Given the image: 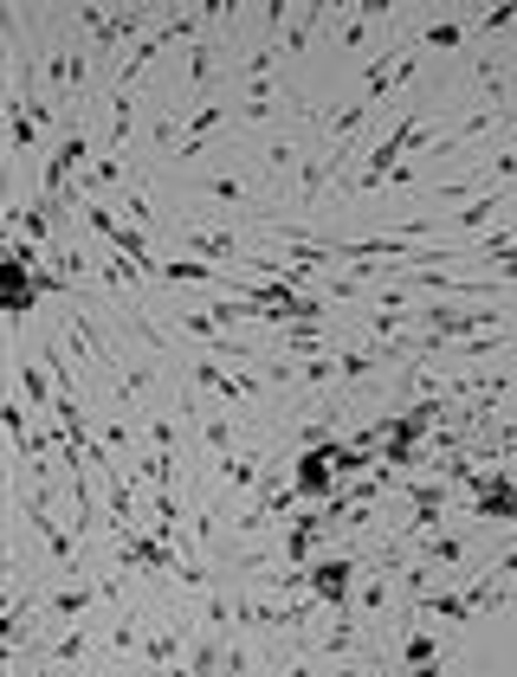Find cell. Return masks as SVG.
Masks as SVG:
<instances>
[{
    "label": "cell",
    "instance_id": "1",
    "mask_svg": "<svg viewBox=\"0 0 517 677\" xmlns=\"http://www.w3.org/2000/svg\"><path fill=\"white\" fill-rule=\"evenodd\" d=\"M337 484H343V472H337V439L304 432V446H297V459H292L297 503H304V510H324V503L337 497Z\"/></svg>",
    "mask_w": 517,
    "mask_h": 677
},
{
    "label": "cell",
    "instance_id": "2",
    "mask_svg": "<svg viewBox=\"0 0 517 677\" xmlns=\"http://www.w3.org/2000/svg\"><path fill=\"white\" fill-rule=\"evenodd\" d=\"M304 594L317 601V607H356V555H324V561H310L304 568Z\"/></svg>",
    "mask_w": 517,
    "mask_h": 677
},
{
    "label": "cell",
    "instance_id": "3",
    "mask_svg": "<svg viewBox=\"0 0 517 677\" xmlns=\"http://www.w3.org/2000/svg\"><path fill=\"white\" fill-rule=\"evenodd\" d=\"M421 135H427V117H408L388 142H375V155L356 168V188H381V181H395V175H401V155H408Z\"/></svg>",
    "mask_w": 517,
    "mask_h": 677
},
{
    "label": "cell",
    "instance_id": "4",
    "mask_svg": "<svg viewBox=\"0 0 517 677\" xmlns=\"http://www.w3.org/2000/svg\"><path fill=\"white\" fill-rule=\"evenodd\" d=\"M20 516L39 530V542L52 548V561H59V574H78V542L72 530H59L52 523V510H46V490H33V484H20Z\"/></svg>",
    "mask_w": 517,
    "mask_h": 677
},
{
    "label": "cell",
    "instance_id": "5",
    "mask_svg": "<svg viewBox=\"0 0 517 677\" xmlns=\"http://www.w3.org/2000/svg\"><path fill=\"white\" fill-rule=\"evenodd\" d=\"M472 523H517V472H485L472 490Z\"/></svg>",
    "mask_w": 517,
    "mask_h": 677
},
{
    "label": "cell",
    "instance_id": "6",
    "mask_svg": "<svg viewBox=\"0 0 517 677\" xmlns=\"http://www.w3.org/2000/svg\"><path fill=\"white\" fill-rule=\"evenodd\" d=\"M324 530H330L324 510H297L292 530H285V561H292V568H310V542L324 536Z\"/></svg>",
    "mask_w": 517,
    "mask_h": 677
},
{
    "label": "cell",
    "instance_id": "7",
    "mask_svg": "<svg viewBox=\"0 0 517 677\" xmlns=\"http://www.w3.org/2000/svg\"><path fill=\"white\" fill-rule=\"evenodd\" d=\"M188 252H195L201 265H233V259H239V239L221 233V226H188Z\"/></svg>",
    "mask_w": 517,
    "mask_h": 677
},
{
    "label": "cell",
    "instance_id": "8",
    "mask_svg": "<svg viewBox=\"0 0 517 677\" xmlns=\"http://www.w3.org/2000/svg\"><path fill=\"white\" fill-rule=\"evenodd\" d=\"M472 39V20H434V26H414V46H434V52H466Z\"/></svg>",
    "mask_w": 517,
    "mask_h": 677
},
{
    "label": "cell",
    "instance_id": "9",
    "mask_svg": "<svg viewBox=\"0 0 517 677\" xmlns=\"http://www.w3.org/2000/svg\"><path fill=\"white\" fill-rule=\"evenodd\" d=\"M97 601V587H84V581H66L59 594H46V619H84V607Z\"/></svg>",
    "mask_w": 517,
    "mask_h": 677
},
{
    "label": "cell",
    "instance_id": "10",
    "mask_svg": "<svg viewBox=\"0 0 517 677\" xmlns=\"http://www.w3.org/2000/svg\"><path fill=\"white\" fill-rule=\"evenodd\" d=\"M181 645H188V626H162V632H149L143 639V658L149 665H175Z\"/></svg>",
    "mask_w": 517,
    "mask_h": 677
},
{
    "label": "cell",
    "instance_id": "11",
    "mask_svg": "<svg viewBox=\"0 0 517 677\" xmlns=\"http://www.w3.org/2000/svg\"><path fill=\"white\" fill-rule=\"evenodd\" d=\"M505 201H512V188H485L479 201H472L466 213H459V226H466V233H479V226H485V219H492V213H498Z\"/></svg>",
    "mask_w": 517,
    "mask_h": 677
},
{
    "label": "cell",
    "instance_id": "12",
    "mask_svg": "<svg viewBox=\"0 0 517 677\" xmlns=\"http://www.w3.org/2000/svg\"><path fill=\"white\" fill-rule=\"evenodd\" d=\"M401 658H408V672H414V665H434V658H440V645H434V632H408V645H401Z\"/></svg>",
    "mask_w": 517,
    "mask_h": 677
},
{
    "label": "cell",
    "instance_id": "13",
    "mask_svg": "<svg viewBox=\"0 0 517 677\" xmlns=\"http://www.w3.org/2000/svg\"><path fill=\"white\" fill-rule=\"evenodd\" d=\"M201 446H208L214 459H233V426H226V419H201Z\"/></svg>",
    "mask_w": 517,
    "mask_h": 677
},
{
    "label": "cell",
    "instance_id": "14",
    "mask_svg": "<svg viewBox=\"0 0 517 677\" xmlns=\"http://www.w3.org/2000/svg\"><path fill=\"white\" fill-rule=\"evenodd\" d=\"M330 375H337V361H324V355L297 361V381H304V388H330Z\"/></svg>",
    "mask_w": 517,
    "mask_h": 677
},
{
    "label": "cell",
    "instance_id": "15",
    "mask_svg": "<svg viewBox=\"0 0 517 677\" xmlns=\"http://www.w3.org/2000/svg\"><path fill=\"white\" fill-rule=\"evenodd\" d=\"M208 194H214V201H233V206H246V188H239L233 175H208Z\"/></svg>",
    "mask_w": 517,
    "mask_h": 677
},
{
    "label": "cell",
    "instance_id": "16",
    "mask_svg": "<svg viewBox=\"0 0 517 677\" xmlns=\"http://www.w3.org/2000/svg\"><path fill=\"white\" fill-rule=\"evenodd\" d=\"M505 26H517V7H492L485 20H472V33H505Z\"/></svg>",
    "mask_w": 517,
    "mask_h": 677
},
{
    "label": "cell",
    "instance_id": "17",
    "mask_svg": "<svg viewBox=\"0 0 517 677\" xmlns=\"http://www.w3.org/2000/svg\"><path fill=\"white\" fill-rule=\"evenodd\" d=\"M356 601H363V613H375V607H381V601H388V574H369Z\"/></svg>",
    "mask_w": 517,
    "mask_h": 677
},
{
    "label": "cell",
    "instance_id": "18",
    "mask_svg": "<svg viewBox=\"0 0 517 677\" xmlns=\"http://www.w3.org/2000/svg\"><path fill=\"white\" fill-rule=\"evenodd\" d=\"M124 213H130L137 226H155V213H149V194H143V188H130V201H124Z\"/></svg>",
    "mask_w": 517,
    "mask_h": 677
},
{
    "label": "cell",
    "instance_id": "19",
    "mask_svg": "<svg viewBox=\"0 0 517 677\" xmlns=\"http://www.w3.org/2000/svg\"><path fill=\"white\" fill-rule=\"evenodd\" d=\"M408 677H440V658H434V665H414Z\"/></svg>",
    "mask_w": 517,
    "mask_h": 677
}]
</instances>
